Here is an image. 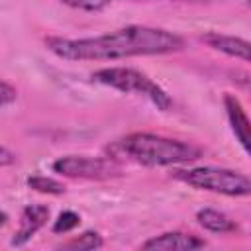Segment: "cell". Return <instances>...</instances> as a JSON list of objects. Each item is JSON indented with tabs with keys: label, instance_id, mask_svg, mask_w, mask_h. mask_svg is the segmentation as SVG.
I'll list each match as a JSON object with an SVG mask.
<instances>
[{
	"label": "cell",
	"instance_id": "6",
	"mask_svg": "<svg viewBox=\"0 0 251 251\" xmlns=\"http://www.w3.org/2000/svg\"><path fill=\"white\" fill-rule=\"evenodd\" d=\"M49 220V208L43 204H29L22 210L20 216V227L12 237V245H24L27 243Z\"/></svg>",
	"mask_w": 251,
	"mask_h": 251
},
{
	"label": "cell",
	"instance_id": "17",
	"mask_svg": "<svg viewBox=\"0 0 251 251\" xmlns=\"http://www.w3.org/2000/svg\"><path fill=\"white\" fill-rule=\"evenodd\" d=\"M4 224H6V214H4V212H0V227H2Z\"/></svg>",
	"mask_w": 251,
	"mask_h": 251
},
{
	"label": "cell",
	"instance_id": "4",
	"mask_svg": "<svg viewBox=\"0 0 251 251\" xmlns=\"http://www.w3.org/2000/svg\"><path fill=\"white\" fill-rule=\"evenodd\" d=\"M175 178L198 190H208V192H216L231 198L247 196L251 192V182L245 175L231 169H222V167L178 169L175 171Z\"/></svg>",
	"mask_w": 251,
	"mask_h": 251
},
{
	"label": "cell",
	"instance_id": "5",
	"mask_svg": "<svg viewBox=\"0 0 251 251\" xmlns=\"http://www.w3.org/2000/svg\"><path fill=\"white\" fill-rule=\"evenodd\" d=\"M51 169L57 175L71 178H106L116 173V165L104 157H88V155H65L53 161Z\"/></svg>",
	"mask_w": 251,
	"mask_h": 251
},
{
	"label": "cell",
	"instance_id": "13",
	"mask_svg": "<svg viewBox=\"0 0 251 251\" xmlns=\"http://www.w3.org/2000/svg\"><path fill=\"white\" fill-rule=\"evenodd\" d=\"M78 224H80V216H78L76 212L65 210V212H61L59 218L55 220L53 231H55V233H69V231H73Z\"/></svg>",
	"mask_w": 251,
	"mask_h": 251
},
{
	"label": "cell",
	"instance_id": "9",
	"mask_svg": "<svg viewBox=\"0 0 251 251\" xmlns=\"http://www.w3.org/2000/svg\"><path fill=\"white\" fill-rule=\"evenodd\" d=\"M224 106H226L229 126H231L239 145L243 147L245 153H249V118H247L239 98L233 96V94H226L224 96Z\"/></svg>",
	"mask_w": 251,
	"mask_h": 251
},
{
	"label": "cell",
	"instance_id": "1",
	"mask_svg": "<svg viewBox=\"0 0 251 251\" xmlns=\"http://www.w3.org/2000/svg\"><path fill=\"white\" fill-rule=\"evenodd\" d=\"M45 45L53 55L65 61H114L180 51L184 39L163 27L126 25L94 37H47Z\"/></svg>",
	"mask_w": 251,
	"mask_h": 251
},
{
	"label": "cell",
	"instance_id": "2",
	"mask_svg": "<svg viewBox=\"0 0 251 251\" xmlns=\"http://www.w3.org/2000/svg\"><path fill=\"white\" fill-rule=\"evenodd\" d=\"M118 149L135 163L147 167H169V165H182L192 163L204 155V149L182 141L173 139L157 133L135 131L118 141Z\"/></svg>",
	"mask_w": 251,
	"mask_h": 251
},
{
	"label": "cell",
	"instance_id": "10",
	"mask_svg": "<svg viewBox=\"0 0 251 251\" xmlns=\"http://www.w3.org/2000/svg\"><path fill=\"white\" fill-rule=\"evenodd\" d=\"M196 220H198V224L204 229L214 231V233H229V231H235L237 229V224L229 216H226L220 210H212V208L198 210Z\"/></svg>",
	"mask_w": 251,
	"mask_h": 251
},
{
	"label": "cell",
	"instance_id": "11",
	"mask_svg": "<svg viewBox=\"0 0 251 251\" xmlns=\"http://www.w3.org/2000/svg\"><path fill=\"white\" fill-rule=\"evenodd\" d=\"M104 245L100 233L96 231H84L69 241H65L61 245V249H75V251H92V249H100Z\"/></svg>",
	"mask_w": 251,
	"mask_h": 251
},
{
	"label": "cell",
	"instance_id": "3",
	"mask_svg": "<svg viewBox=\"0 0 251 251\" xmlns=\"http://www.w3.org/2000/svg\"><path fill=\"white\" fill-rule=\"evenodd\" d=\"M92 80L110 86L114 90H120L124 94H139L145 96L151 104L157 106V110L167 112L173 106L171 96L147 75H143L137 69L129 67H106L96 73H92Z\"/></svg>",
	"mask_w": 251,
	"mask_h": 251
},
{
	"label": "cell",
	"instance_id": "12",
	"mask_svg": "<svg viewBox=\"0 0 251 251\" xmlns=\"http://www.w3.org/2000/svg\"><path fill=\"white\" fill-rule=\"evenodd\" d=\"M27 186L37 190V192H43V194H63L65 192V186L51 178V176H43V175H35V176H29L27 178Z\"/></svg>",
	"mask_w": 251,
	"mask_h": 251
},
{
	"label": "cell",
	"instance_id": "15",
	"mask_svg": "<svg viewBox=\"0 0 251 251\" xmlns=\"http://www.w3.org/2000/svg\"><path fill=\"white\" fill-rule=\"evenodd\" d=\"M16 98H18V88L12 86L10 82L0 80V108L16 102Z\"/></svg>",
	"mask_w": 251,
	"mask_h": 251
},
{
	"label": "cell",
	"instance_id": "7",
	"mask_svg": "<svg viewBox=\"0 0 251 251\" xmlns=\"http://www.w3.org/2000/svg\"><path fill=\"white\" fill-rule=\"evenodd\" d=\"M208 47L220 51V53H226L229 57H235V59H241V61H249L251 59V45L247 39H241V37H235V35H226V33H218V31H210V33H204L200 37Z\"/></svg>",
	"mask_w": 251,
	"mask_h": 251
},
{
	"label": "cell",
	"instance_id": "14",
	"mask_svg": "<svg viewBox=\"0 0 251 251\" xmlns=\"http://www.w3.org/2000/svg\"><path fill=\"white\" fill-rule=\"evenodd\" d=\"M59 2H63L69 8L82 10V12H100L116 0H59Z\"/></svg>",
	"mask_w": 251,
	"mask_h": 251
},
{
	"label": "cell",
	"instance_id": "8",
	"mask_svg": "<svg viewBox=\"0 0 251 251\" xmlns=\"http://www.w3.org/2000/svg\"><path fill=\"white\" fill-rule=\"evenodd\" d=\"M206 241L200 239L198 235L192 233H184V231H167L161 235H155L151 239H147L141 247L143 249H167V251H190V249H200L204 247Z\"/></svg>",
	"mask_w": 251,
	"mask_h": 251
},
{
	"label": "cell",
	"instance_id": "16",
	"mask_svg": "<svg viewBox=\"0 0 251 251\" xmlns=\"http://www.w3.org/2000/svg\"><path fill=\"white\" fill-rule=\"evenodd\" d=\"M14 163H16V155L10 149L0 145V167H8V165H14Z\"/></svg>",
	"mask_w": 251,
	"mask_h": 251
}]
</instances>
